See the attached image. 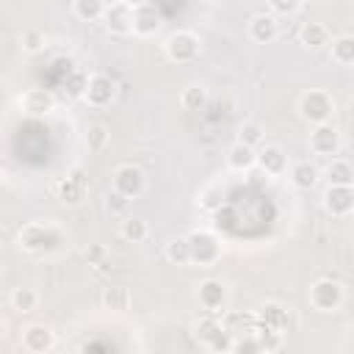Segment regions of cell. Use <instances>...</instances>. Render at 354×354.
<instances>
[{"instance_id":"obj_4","label":"cell","mask_w":354,"mask_h":354,"mask_svg":"<svg viewBox=\"0 0 354 354\" xmlns=\"http://www.w3.org/2000/svg\"><path fill=\"white\" fill-rule=\"evenodd\" d=\"M343 301V288L335 282V279H318L313 288H310V304L321 313H332L337 310Z\"/></svg>"},{"instance_id":"obj_7","label":"cell","mask_w":354,"mask_h":354,"mask_svg":"<svg viewBox=\"0 0 354 354\" xmlns=\"http://www.w3.org/2000/svg\"><path fill=\"white\" fill-rule=\"evenodd\" d=\"M337 147H340V133L329 122L315 124V130L310 133V149L315 155H335Z\"/></svg>"},{"instance_id":"obj_18","label":"cell","mask_w":354,"mask_h":354,"mask_svg":"<svg viewBox=\"0 0 354 354\" xmlns=\"http://www.w3.org/2000/svg\"><path fill=\"white\" fill-rule=\"evenodd\" d=\"M102 307L111 313H124L130 307V290L124 285H111L102 293Z\"/></svg>"},{"instance_id":"obj_23","label":"cell","mask_w":354,"mask_h":354,"mask_svg":"<svg viewBox=\"0 0 354 354\" xmlns=\"http://www.w3.org/2000/svg\"><path fill=\"white\" fill-rule=\"evenodd\" d=\"M326 41H329L326 25H321V22H304V28H301V44H307V47H324Z\"/></svg>"},{"instance_id":"obj_14","label":"cell","mask_w":354,"mask_h":354,"mask_svg":"<svg viewBox=\"0 0 354 354\" xmlns=\"http://www.w3.org/2000/svg\"><path fill=\"white\" fill-rule=\"evenodd\" d=\"M53 105H55V97L47 88H30L22 94V111L30 116H44L47 111H53Z\"/></svg>"},{"instance_id":"obj_36","label":"cell","mask_w":354,"mask_h":354,"mask_svg":"<svg viewBox=\"0 0 354 354\" xmlns=\"http://www.w3.org/2000/svg\"><path fill=\"white\" fill-rule=\"evenodd\" d=\"M230 351H235V354H254V351H260V343H257L254 332H249L246 337L232 340V348H230Z\"/></svg>"},{"instance_id":"obj_3","label":"cell","mask_w":354,"mask_h":354,"mask_svg":"<svg viewBox=\"0 0 354 354\" xmlns=\"http://www.w3.org/2000/svg\"><path fill=\"white\" fill-rule=\"evenodd\" d=\"M299 111H301V116H304L307 122L321 124V122H326V119L332 116L335 105H332V97H329L326 91H307V94L299 100Z\"/></svg>"},{"instance_id":"obj_37","label":"cell","mask_w":354,"mask_h":354,"mask_svg":"<svg viewBox=\"0 0 354 354\" xmlns=\"http://www.w3.org/2000/svg\"><path fill=\"white\" fill-rule=\"evenodd\" d=\"M221 188L218 185H210V188H205L202 191V196H199V205L202 207H207V210H216V207H221Z\"/></svg>"},{"instance_id":"obj_22","label":"cell","mask_w":354,"mask_h":354,"mask_svg":"<svg viewBox=\"0 0 354 354\" xmlns=\"http://www.w3.org/2000/svg\"><path fill=\"white\" fill-rule=\"evenodd\" d=\"M252 332H254V337H257V343H260V351H263V348H266V351H274V348L282 346V332L274 329V326H268V324H263V321H257Z\"/></svg>"},{"instance_id":"obj_8","label":"cell","mask_w":354,"mask_h":354,"mask_svg":"<svg viewBox=\"0 0 354 354\" xmlns=\"http://www.w3.org/2000/svg\"><path fill=\"white\" fill-rule=\"evenodd\" d=\"M113 94H116L113 80L108 75H94V77H88V86H86V94L83 97H86L88 105L102 108V105H108L113 100Z\"/></svg>"},{"instance_id":"obj_2","label":"cell","mask_w":354,"mask_h":354,"mask_svg":"<svg viewBox=\"0 0 354 354\" xmlns=\"http://www.w3.org/2000/svg\"><path fill=\"white\" fill-rule=\"evenodd\" d=\"M166 55L174 64H188L199 55V36L191 30H177L166 39Z\"/></svg>"},{"instance_id":"obj_5","label":"cell","mask_w":354,"mask_h":354,"mask_svg":"<svg viewBox=\"0 0 354 354\" xmlns=\"http://www.w3.org/2000/svg\"><path fill=\"white\" fill-rule=\"evenodd\" d=\"M100 19L105 22V28H108L111 33L124 36V33H130V30H133V6H130V3H124V0H116V3L105 6V11H102V17H100Z\"/></svg>"},{"instance_id":"obj_38","label":"cell","mask_w":354,"mask_h":354,"mask_svg":"<svg viewBox=\"0 0 354 354\" xmlns=\"http://www.w3.org/2000/svg\"><path fill=\"white\" fill-rule=\"evenodd\" d=\"M127 205H130V199H127L124 194H119V191H111V194H108V210H111L113 216H124V213H127Z\"/></svg>"},{"instance_id":"obj_27","label":"cell","mask_w":354,"mask_h":354,"mask_svg":"<svg viewBox=\"0 0 354 354\" xmlns=\"http://www.w3.org/2000/svg\"><path fill=\"white\" fill-rule=\"evenodd\" d=\"M122 238L130 241V243H138L147 238V221L144 218H136V216H124L122 221Z\"/></svg>"},{"instance_id":"obj_11","label":"cell","mask_w":354,"mask_h":354,"mask_svg":"<svg viewBox=\"0 0 354 354\" xmlns=\"http://www.w3.org/2000/svg\"><path fill=\"white\" fill-rule=\"evenodd\" d=\"M324 205H326V210L332 216L351 213V207H354V191H351V185H329V191L324 196Z\"/></svg>"},{"instance_id":"obj_28","label":"cell","mask_w":354,"mask_h":354,"mask_svg":"<svg viewBox=\"0 0 354 354\" xmlns=\"http://www.w3.org/2000/svg\"><path fill=\"white\" fill-rule=\"evenodd\" d=\"M36 304H39V296L33 288H17L11 293V307L19 313H30V310H36Z\"/></svg>"},{"instance_id":"obj_34","label":"cell","mask_w":354,"mask_h":354,"mask_svg":"<svg viewBox=\"0 0 354 354\" xmlns=\"http://www.w3.org/2000/svg\"><path fill=\"white\" fill-rule=\"evenodd\" d=\"M86 144H88V152H100V149L108 144V127H105V124H100V122L88 124Z\"/></svg>"},{"instance_id":"obj_31","label":"cell","mask_w":354,"mask_h":354,"mask_svg":"<svg viewBox=\"0 0 354 354\" xmlns=\"http://www.w3.org/2000/svg\"><path fill=\"white\" fill-rule=\"evenodd\" d=\"M260 321L282 332V329L288 326V313H285V310H282L279 304H266V307L260 310Z\"/></svg>"},{"instance_id":"obj_35","label":"cell","mask_w":354,"mask_h":354,"mask_svg":"<svg viewBox=\"0 0 354 354\" xmlns=\"http://www.w3.org/2000/svg\"><path fill=\"white\" fill-rule=\"evenodd\" d=\"M41 47H44V33L41 30H33L30 28V30L22 33V50L25 53H39Z\"/></svg>"},{"instance_id":"obj_13","label":"cell","mask_w":354,"mask_h":354,"mask_svg":"<svg viewBox=\"0 0 354 354\" xmlns=\"http://www.w3.org/2000/svg\"><path fill=\"white\" fill-rule=\"evenodd\" d=\"M86 171L83 169H72L69 171V177L58 185V196L64 199V202H69V205H77L83 196H86Z\"/></svg>"},{"instance_id":"obj_1","label":"cell","mask_w":354,"mask_h":354,"mask_svg":"<svg viewBox=\"0 0 354 354\" xmlns=\"http://www.w3.org/2000/svg\"><path fill=\"white\" fill-rule=\"evenodd\" d=\"M188 249H191V263H199V266H210L218 260L221 254V246H218V238L207 230H196L188 235Z\"/></svg>"},{"instance_id":"obj_12","label":"cell","mask_w":354,"mask_h":354,"mask_svg":"<svg viewBox=\"0 0 354 354\" xmlns=\"http://www.w3.org/2000/svg\"><path fill=\"white\" fill-rule=\"evenodd\" d=\"M254 163L263 169V174H282L285 166H288V158H285L282 147H277V144H266V147L254 155Z\"/></svg>"},{"instance_id":"obj_10","label":"cell","mask_w":354,"mask_h":354,"mask_svg":"<svg viewBox=\"0 0 354 354\" xmlns=\"http://www.w3.org/2000/svg\"><path fill=\"white\" fill-rule=\"evenodd\" d=\"M160 28V14L152 3H138L133 6V33L138 36H152Z\"/></svg>"},{"instance_id":"obj_15","label":"cell","mask_w":354,"mask_h":354,"mask_svg":"<svg viewBox=\"0 0 354 354\" xmlns=\"http://www.w3.org/2000/svg\"><path fill=\"white\" fill-rule=\"evenodd\" d=\"M22 343H25L28 351H39L41 354V351H50L55 346V335L44 324H30L25 329V335H22Z\"/></svg>"},{"instance_id":"obj_33","label":"cell","mask_w":354,"mask_h":354,"mask_svg":"<svg viewBox=\"0 0 354 354\" xmlns=\"http://www.w3.org/2000/svg\"><path fill=\"white\" fill-rule=\"evenodd\" d=\"M221 329H224V324H221L218 318L207 315V318H202V321L196 324V332H194V335H196V337H199V340L207 346V343H210V340H213V337H216Z\"/></svg>"},{"instance_id":"obj_21","label":"cell","mask_w":354,"mask_h":354,"mask_svg":"<svg viewBox=\"0 0 354 354\" xmlns=\"http://www.w3.org/2000/svg\"><path fill=\"white\" fill-rule=\"evenodd\" d=\"M326 180H329V185H351V183H354V169H351V163L343 160V158L332 160L329 169H326Z\"/></svg>"},{"instance_id":"obj_19","label":"cell","mask_w":354,"mask_h":354,"mask_svg":"<svg viewBox=\"0 0 354 354\" xmlns=\"http://www.w3.org/2000/svg\"><path fill=\"white\" fill-rule=\"evenodd\" d=\"M290 180H293L296 188L310 191V188L318 183V169H315L310 160H301V163H296V166L290 169Z\"/></svg>"},{"instance_id":"obj_9","label":"cell","mask_w":354,"mask_h":354,"mask_svg":"<svg viewBox=\"0 0 354 354\" xmlns=\"http://www.w3.org/2000/svg\"><path fill=\"white\" fill-rule=\"evenodd\" d=\"M199 304L207 310V313H218V310H224V304H227V285L221 282V279H205L202 285H199Z\"/></svg>"},{"instance_id":"obj_42","label":"cell","mask_w":354,"mask_h":354,"mask_svg":"<svg viewBox=\"0 0 354 354\" xmlns=\"http://www.w3.org/2000/svg\"><path fill=\"white\" fill-rule=\"evenodd\" d=\"M3 335H6V321L0 318V337H3Z\"/></svg>"},{"instance_id":"obj_29","label":"cell","mask_w":354,"mask_h":354,"mask_svg":"<svg viewBox=\"0 0 354 354\" xmlns=\"http://www.w3.org/2000/svg\"><path fill=\"white\" fill-rule=\"evenodd\" d=\"M166 257L177 266H185L191 263V249H188V238H174L166 243Z\"/></svg>"},{"instance_id":"obj_39","label":"cell","mask_w":354,"mask_h":354,"mask_svg":"<svg viewBox=\"0 0 354 354\" xmlns=\"http://www.w3.org/2000/svg\"><path fill=\"white\" fill-rule=\"evenodd\" d=\"M207 348H210V351H230V348H232V332L221 329V332L207 343Z\"/></svg>"},{"instance_id":"obj_20","label":"cell","mask_w":354,"mask_h":354,"mask_svg":"<svg viewBox=\"0 0 354 354\" xmlns=\"http://www.w3.org/2000/svg\"><path fill=\"white\" fill-rule=\"evenodd\" d=\"M47 241H50V232H47V227H41V224H28V227L19 232V246H22V249H44Z\"/></svg>"},{"instance_id":"obj_40","label":"cell","mask_w":354,"mask_h":354,"mask_svg":"<svg viewBox=\"0 0 354 354\" xmlns=\"http://www.w3.org/2000/svg\"><path fill=\"white\" fill-rule=\"evenodd\" d=\"M83 257H86L88 266H100L105 260V246L102 243H88L86 252H83Z\"/></svg>"},{"instance_id":"obj_32","label":"cell","mask_w":354,"mask_h":354,"mask_svg":"<svg viewBox=\"0 0 354 354\" xmlns=\"http://www.w3.org/2000/svg\"><path fill=\"white\" fill-rule=\"evenodd\" d=\"M263 124L260 122H243L241 124V130H238V141L241 144H246V147H257L260 141H263Z\"/></svg>"},{"instance_id":"obj_26","label":"cell","mask_w":354,"mask_h":354,"mask_svg":"<svg viewBox=\"0 0 354 354\" xmlns=\"http://www.w3.org/2000/svg\"><path fill=\"white\" fill-rule=\"evenodd\" d=\"M332 58L343 66L354 64V36H337L332 41Z\"/></svg>"},{"instance_id":"obj_16","label":"cell","mask_w":354,"mask_h":354,"mask_svg":"<svg viewBox=\"0 0 354 354\" xmlns=\"http://www.w3.org/2000/svg\"><path fill=\"white\" fill-rule=\"evenodd\" d=\"M249 36L257 44H268L271 39H277V19L271 14H254L249 19Z\"/></svg>"},{"instance_id":"obj_43","label":"cell","mask_w":354,"mask_h":354,"mask_svg":"<svg viewBox=\"0 0 354 354\" xmlns=\"http://www.w3.org/2000/svg\"><path fill=\"white\" fill-rule=\"evenodd\" d=\"M0 180H3V174H0Z\"/></svg>"},{"instance_id":"obj_30","label":"cell","mask_w":354,"mask_h":354,"mask_svg":"<svg viewBox=\"0 0 354 354\" xmlns=\"http://www.w3.org/2000/svg\"><path fill=\"white\" fill-rule=\"evenodd\" d=\"M180 102H183L185 111H202L205 102H207V91H205L202 86H188V88L183 91Z\"/></svg>"},{"instance_id":"obj_17","label":"cell","mask_w":354,"mask_h":354,"mask_svg":"<svg viewBox=\"0 0 354 354\" xmlns=\"http://www.w3.org/2000/svg\"><path fill=\"white\" fill-rule=\"evenodd\" d=\"M254 147H246V144H241V141H235L230 149H227V163H230V169H235V171H246V169H252L254 166Z\"/></svg>"},{"instance_id":"obj_6","label":"cell","mask_w":354,"mask_h":354,"mask_svg":"<svg viewBox=\"0 0 354 354\" xmlns=\"http://www.w3.org/2000/svg\"><path fill=\"white\" fill-rule=\"evenodd\" d=\"M113 191L124 194L127 199L138 196V194L144 191V171H141L138 166H130V163L119 166V169L113 171Z\"/></svg>"},{"instance_id":"obj_24","label":"cell","mask_w":354,"mask_h":354,"mask_svg":"<svg viewBox=\"0 0 354 354\" xmlns=\"http://www.w3.org/2000/svg\"><path fill=\"white\" fill-rule=\"evenodd\" d=\"M86 86H88V77L83 69H66V77H64V94L66 97H83Z\"/></svg>"},{"instance_id":"obj_25","label":"cell","mask_w":354,"mask_h":354,"mask_svg":"<svg viewBox=\"0 0 354 354\" xmlns=\"http://www.w3.org/2000/svg\"><path fill=\"white\" fill-rule=\"evenodd\" d=\"M72 8H75V17L77 19H100L102 11H105V0H72Z\"/></svg>"},{"instance_id":"obj_41","label":"cell","mask_w":354,"mask_h":354,"mask_svg":"<svg viewBox=\"0 0 354 354\" xmlns=\"http://www.w3.org/2000/svg\"><path fill=\"white\" fill-rule=\"evenodd\" d=\"M268 6L277 11V14H296L299 11V6H301V0H268Z\"/></svg>"}]
</instances>
